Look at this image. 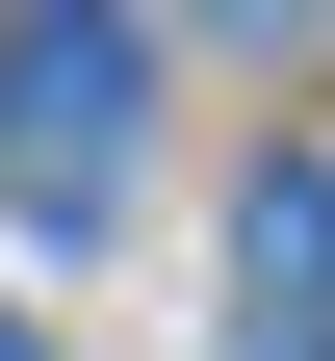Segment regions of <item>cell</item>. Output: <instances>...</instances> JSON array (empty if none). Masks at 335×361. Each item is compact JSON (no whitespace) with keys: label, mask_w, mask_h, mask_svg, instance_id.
<instances>
[{"label":"cell","mask_w":335,"mask_h":361,"mask_svg":"<svg viewBox=\"0 0 335 361\" xmlns=\"http://www.w3.org/2000/svg\"><path fill=\"white\" fill-rule=\"evenodd\" d=\"M0 361H52V336H26V310H0Z\"/></svg>","instance_id":"3"},{"label":"cell","mask_w":335,"mask_h":361,"mask_svg":"<svg viewBox=\"0 0 335 361\" xmlns=\"http://www.w3.org/2000/svg\"><path fill=\"white\" fill-rule=\"evenodd\" d=\"M129 129H155V26H0V180L26 207H104Z\"/></svg>","instance_id":"1"},{"label":"cell","mask_w":335,"mask_h":361,"mask_svg":"<svg viewBox=\"0 0 335 361\" xmlns=\"http://www.w3.org/2000/svg\"><path fill=\"white\" fill-rule=\"evenodd\" d=\"M232 284H258V361H335V155H284L232 207Z\"/></svg>","instance_id":"2"}]
</instances>
